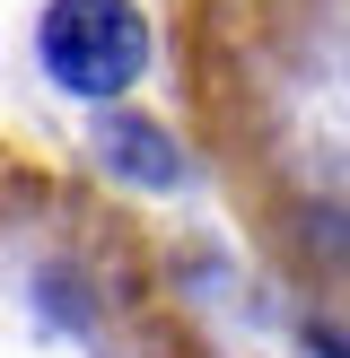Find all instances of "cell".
<instances>
[{
    "label": "cell",
    "mask_w": 350,
    "mask_h": 358,
    "mask_svg": "<svg viewBox=\"0 0 350 358\" xmlns=\"http://www.w3.org/2000/svg\"><path fill=\"white\" fill-rule=\"evenodd\" d=\"M149 62V27L132 0H52L44 17V70L79 96H114Z\"/></svg>",
    "instance_id": "3"
},
{
    "label": "cell",
    "mask_w": 350,
    "mask_h": 358,
    "mask_svg": "<svg viewBox=\"0 0 350 358\" xmlns=\"http://www.w3.org/2000/svg\"><path fill=\"white\" fill-rule=\"evenodd\" d=\"M175 96L254 254L350 332V0H175Z\"/></svg>",
    "instance_id": "1"
},
{
    "label": "cell",
    "mask_w": 350,
    "mask_h": 358,
    "mask_svg": "<svg viewBox=\"0 0 350 358\" xmlns=\"http://www.w3.org/2000/svg\"><path fill=\"white\" fill-rule=\"evenodd\" d=\"M0 358H210L167 245L105 184L0 131Z\"/></svg>",
    "instance_id": "2"
}]
</instances>
